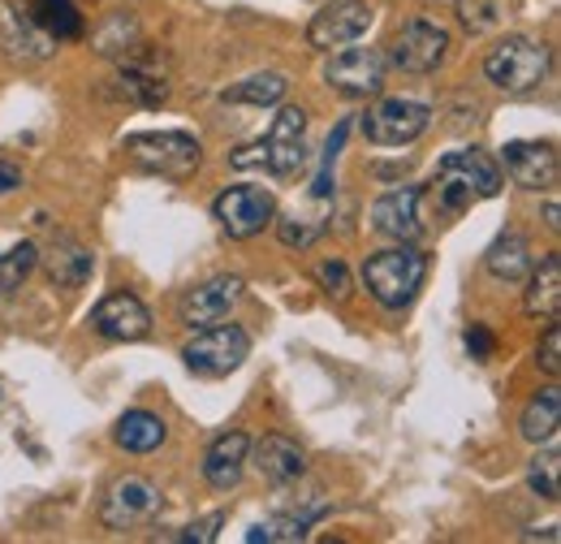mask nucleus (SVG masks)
Instances as JSON below:
<instances>
[{
    "mask_svg": "<svg viewBox=\"0 0 561 544\" xmlns=\"http://www.w3.org/2000/svg\"><path fill=\"white\" fill-rule=\"evenodd\" d=\"M91 329L108 341H139V338H147V329H151V316H147V307H142L135 294L117 290V294H108V298L95 303Z\"/></svg>",
    "mask_w": 561,
    "mask_h": 544,
    "instance_id": "nucleus-14",
    "label": "nucleus"
},
{
    "mask_svg": "<svg viewBox=\"0 0 561 544\" xmlns=\"http://www.w3.org/2000/svg\"><path fill=\"white\" fill-rule=\"evenodd\" d=\"M247 458H251V441H247V432H225V437H216V441L208 445L204 476H208L211 488L229 492V488H238Z\"/></svg>",
    "mask_w": 561,
    "mask_h": 544,
    "instance_id": "nucleus-17",
    "label": "nucleus"
},
{
    "mask_svg": "<svg viewBox=\"0 0 561 544\" xmlns=\"http://www.w3.org/2000/svg\"><path fill=\"white\" fill-rule=\"evenodd\" d=\"M160 510H164L160 488L142 476H126L108 488V497H104V506H100V523L113 528V532H126V528L151 523Z\"/></svg>",
    "mask_w": 561,
    "mask_h": 544,
    "instance_id": "nucleus-8",
    "label": "nucleus"
},
{
    "mask_svg": "<svg viewBox=\"0 0 561 544\" xmlns=\"http://www.w3.org/2000/svg\"><path fill=\"white\" fill-rule=\"evenodd\" d=\"M423 276H427V256L411 242H398L389 251H376L363 264V285L380 307H407L420 294Z\"/></svg>",
    "mask_w": 561,
    "mask_h": 544,
    "instance_id": "nucleus-3",
    "label": "nucleus"
},
{
    "mask_svg": "<svg viewBox=\"0 0 561 544\" xmlns=\"http://www.w3.org/2000/svg\"><path fill=\"white\" fill-rule=\"evenodd\" d=\"M277 238L285 247H311L320 238V225H307V220H280Z\"/></svg>",
    "mask_w": 561,
    "mask_h": 544,
    "instance_id": "nucleus-34",
    "label": "nucleus"
},
{
    "mask_svg": "<svg viewBox=\"0 0 561 544\" xmlns=\"http://www.w3.org/2000/svg\"><path fill=\"white\" fill-rule=\"evenodd\" d=\"M26 13H31L35 26H44L53 39H78V35H82V13L73 9V0H31Z\"/></svg>",
    "mask_w": 561,
    "mask_h": 544,
    "instance_id": "nucleus-25",
    "label": "nucleus"
},
{
    "mask_svg": "<svg viewBox=\"0 0 561 544\" xmlns=\"http://www.w3.org/2000/svg\"><path fill=\"white\" fill-rule=\"evenodd\" d=\"M211 216L220 220V229L229 238H255L277 216V200L264 186H229L225 195H216Z\"/></svg>",
    "mask_w": 561,
    "mask_h": 544,
    "instance_id": "nucleus-9",
    "label": "nucleus"
},
{
    "mask_svg": "<svg viewBox=\"0 0 561 544\" xmlns=\"http://www.w3.org/2000/svg\"><path fill=\"white\" fill-rule=\"evenodd\" d=\"M247 354H251V338H247V329H238V325H208V329H195V338L186 341V350H182V359H186V367L195 372V376H229V372H238L242 363H247Z\"/></svg>",
    "mask_w": 561,
    "mask_h": 544,
    "instance_id": "nucleus-6",
    "label": "nucleus"
},
{
    "mask_svg": "<svg viewBox=\"0 0 561 544\" xmlns=\"http://www.w3.org/2000/svg\"><path fill=\"white\" fill-rule=\"evenodd\" d=\"M39 260H44L48 281L61 285V290H78V285H87V276H91V251H87L78 238H66V234L53 238Z\"/></svg>",
    "mask_w": 561,
    "mask_h": 544,
    "instance_id": "nucleus-19",
    "label": "nucleus"
},
{
    "mask_svg": "<svg viewBox=\"0 0 561 544\" xmlns=\"http://www.w3.org/2000/svg\"><path fill=\"white\" fill-rule=\"evenodd\" d=\"M458 18L471 31H492L496 26V4L492 0H458Z\"/></svg>",
    "mask_w": 561,
    "mask_h": 544,
    "instance_id": "nucleus-31",
    "label": "nucleus"
},
{
    "mask_svg": "<svg viewBox=\"0 0 561 544\" xmlns=\"http://www.w3.org/2000/svg\"><path fill=\"white\" fill-rule=\"evenodd\" d=\"M255 467L268 484H289V479H298L307 472V458L289 437H264L255 445Z\"/></svg>",
    "mask_w": 561,
    "mask_h": 544,
    "instance_id": "nucleus-21",
    "label": "nucleus"
},
{
    "mask_svg": "<svg viewBox=\"0 0 561 544\" xmlns=\"http://www.w3.org/2000/svg\"><path fill=\"white\" fill-rule=\"evenodd\" d=\"M527 484L545 497V501H558L561 497V454L558 445H549V450H540L536 458H531V467H527Z\"/></svg>",
    "mask_w": 561,
    "mask_h": 544,
    "instance_id": "nucleus-30",
    "label": "nucleus"
},
{
    "mask_svg": "<svg viewBox=\"0 0 561 544\" xmlns=\"http://www.w3.org/2000/svg\"><path fill=\"white\" fill-rule=\"evenodd\" d=\"M302 135H307V113L302 109H280L273 131L260 138V143H247L229 156L233 169H268L273 178H289L307 165V147H302Z\"/></svg>",
    "mask_w": 561,
    "mask_h": 544,
    "instance_id": "nucleus-2",
    "label": "nucleus"
},
{
    "mask_svg": "<svg viewBox=\"0 0 561 544\" xmlns=\"http://www.w3.org/2000/svg\"><path fill=\"white\" fill-rule=\"evenodd\" d=\"M492 195H501V169L476 147L471 151H449L436 165L432 191H420V200L432 204L436 220H454L476 200H492Z\"/></svg>",
    "mask_w": 561,
    "mask_h": 544,
    "instance_id": "nucleus-1",
    "label": "nucleus"
},
{
    "mask_svg": "<svg viewBox=\"0 0 561 544\" xmlns=\"http://www.w3.org/2000/svg\"><path fill=\"white\" fill-rule=\"evenodd\" d=\"M307 528H311V523H302L298 514H273V519L255 523V528L247 532V541L251 544H298V541H307Z\"/></svg>",
    "mask_w": 561,
    "mask_h": 544,
    "instance_id": "nucleus-28",
    "label": "nucleus"
},
{
    "mask_svg": "<svg viewBox=\"0 0 561 544\" xmlns=\"http://www.w3.org/2000/svg\"><path fill=\"white\" fill-rule=\"evenodd\" d=\"M122 95H130L135 104H164L169 100V82L156 73V69H142V66H126L122 69Z\"/></svg>",
    "mask_w": 561,
    "mask_h": 544,
    "instance_id": "nucleus-27",
    "label": "nucleus"
},
{
    "mask_svg": "<svg viewBox=\"0 0 561 544\" xmlns=\"http://www.w3.org/2000/svg\"><path fill=\"white\" fill-rule=\"evenodd\" d=\"M492 345H496V341H492V333L484 325H471V329H467V350H471L476 359H489Z\"/></svg>",
    "mask_w": 561,
    "mask_h": 544,
    "instance_id": "nucleus-36",
    "label": "nucleus"
},
{
    "mask_svg": "<svg viewBox=\"0 0 561 544\" xmlns=\"http://www.w3.org/2000/svg\"><path fill=\"white\" fill-rule=\"evenodd\" d=\"M126 151H130V160H135L139 169H147V173H160V178H173V182L191 178V173L199 169V160H204L199 138L182 135V131L130 135V138H126Z\"/></svg>",
    "mask_w": 561,
    "mask_h": 544,
    "instance_id": "nucleus-5",
    "label": "nucleus"
},
{
    "mask_svg": "<svg viewBox=\"0 0 561 544\" xmlns=\"http://www.w3.org/2000/svg\"><path fill=\"white\" fill-rule=\"evenodd\" d=\"M324 78H329L333 91H342L351 100L380 95V87H385V53L380 48H346L324 66Z\"/></svg>",
    "mask_w": 561,
    "mask_h": 544,
    "instance_id": "nucleus-13",
    "label": "nucleus"
},
{
    "mask_svg": "<svg viewBox=\"0 0 561 544\" xmlns=\"http://www.w3.org/2000/svg\"><path fill=\"white\" fill-rule=\"evenodd\" d=\"M432 113L420 100H380L367 117H363V135L376 147H407L427 131Z\"/></svg>",
    "mask_w": 561,
    "mask_h": 544,
    "instance_id": "nucleus-10",
    "label": "nucleus"
},
{
    "mask_svg": "<svg viewBox=\"0 0 561 544\" xmlns=\"http://www.w3.org/2000/svg\"><path fill=\"white\" fill-rule=\"evenodd\" d=\"M445 57H449V35H445V26L423 22V18L407 22V26L393 35V44H389V61L402 69V73H432Z\"/></svg>",
    "mask_w": 561,
    "mask_h": 544,
    "instance_id": "nucleus-11",
    "label": "nucleus"
},
{
    "mask_svg": "<svg viewBox=\"0 0 561 544\" xmlns=\"http://www.w3.org/2000/svg\"><path fill=\"white\" fill-rule=\"evenodd\" d=\"M536 363L558 381L561 376V329H558V320L545 329V338H540V350H536Z\"/></svg>",
    "mask_w": 561,
    "mask_h": 544,
    "instance_id": "nucleus-32",
    "label": "nucleus"
},
{
    "mask_svg": "<svg viewBox=\"0 0 561 544\" xmlns=\"http://www.w3.org/2000/svg\"><path fill=\"white\" fill-rule=\"evenodd\" d=\"M561 428V394L558 389H545L540 398H531L527 410H523V423L518 432L531 441V445H549Z\"/></svg>",
    "mask_w": 561,
    "mask_h": 544,
    "instance_id": "nucleus-24",
    "label": "nucleus"
},
{
    "mask_svg": "<svg viewBox=\"0 0 561 544\" xmlns=\"http://www.w3.org/2000/svg\"><path fill=\"white\" fill-rule=\"evenodd\" d=\"M484 73L496 91L527 95L549 78V48L540 39H527V35H505L484 57Z\"/></svg>",
    "mask_w": 561,
    "mask_h": 544,
    "instance_id": "nucleus-4",
    "label": "nucleus"
},
{
    "mask_svg": "<svg viewBox=\"0 0 561 544\" xmlns=\"http://www.w3.org/2000/svg\"><path fill=\"white\" fill-rule=\"evenodd\" d=\"M39 264V251L31 242H18L9 251H0V294H13L22 290V281L31 276V269Z\"/></svg>",
    "mask_w": 561,
    "mask_h": 544,
    "instance_id": "nucleus-29",
    "label": "nucleus"
},
{
    "mask_svg": "<svg viewBox=\"0 0 561 544\" xmlns=\"http://www.w3.org/2000/svg\"><path fill=\"white\" fill-rule=\"evenodd\" d=\"M4 48H9L13 57H22V61H44V57H53L57 39H53L44 26H35L31 13L9 9V13H4Z\"/></svg>",
    "mask_w": 561,
    "mask_h": 544,
    "instance_id": "nucleus-20",
    "label": "nucleus"
},
{
    "mask_svg": "<svg viewBox=\"0 0 561 544\" xmlns=\"http://www.w3.org/2000/svg\"><path fill=\"white\" fill-rule=\"evenodd\" d=\"M113 437H117V445H122V450H130V454H151V450H160V445H164L169 428H164V419H160V415H151V410H126V415L117 419Z\"/></svg>",
    "mask_w": 561,
    "mask_h": 544,
    "instance_id": "nucleus-22",
    "label": "nucleus"
},
{
    "mask_svg": "<svg viewBox=\"0 0 561 544\" xmlns=\"http://www.w3.org/2000/svg\"><path fill=\"white\" fill-rule=\"evenodd\" d=\"M371 229L393 238V242H411L420 238L423 229V216H420V191L415 186H398L389 195H380L371 204Z\"/></svg>",
    "mask_w": 561,
    "mask_h": 544,
    "instance_id": "nucleus-16",
    "label": "nucleus"
},
{
    "mask_svg": "<svg viewBox=\"0 0 561 544\" xmlns=\"http://www.w3.org/2000/svg\"><path fill=\"white\" fill-rule=\"evenodd\" d=\"M376 22V9L367 0H333L324 4L311 26H307V44L320 48V53H333V48H346V44H358L367 35V26Z\"/></svg>",
    "mask_w": 561,
    "mask_h": 544,
    "instance_id": "nucleus-7",
    "label": "nucleus"
},
{
    "mask_svg": "<svg viewBox=\"0 0 561 544\" xmlns=\"http://www.w3.org/2000/svg\"><path fill=\"white\" fill-rule=\"evenodd\" d=\"M484 264H489V272L496 281H523L531 272V242L523 234H501L489 247Z\"/></svg>",
    "mask_w": 561,
    "mask_h": 544,
    "instance_id": "nucleus-23",
    "label": "nucleus"
},
{
    "mask_svg": "<svg viewBox=\"0 0 561 544\" xmlns=\"http://www.w3.org/2000/svg\"><path fill=\"white\" fill-rule=\"evenodd\" d=\"M238 298H242V276H211L182 298V325L186 329H208V325L225 320L233 311Z\"/></svg>",
    "mask_w": 561,
    "mask_h": 544,
    "instance_id": "nucleus-15",
    "label": "nucleus"
},
{
    "mask_svg": "<svg viewBox=\"0 0 561 544\" xmlns=\"http://www.w3.org/2000/svg\"><path fill=\"white\" fill-rule=\"evenodd\" d=\"M527 316L553 325L561 316V256H545L540 264H531V281H527V298H523Z\"/></svg>",
    "mask_w": 561,
    "mask_h": 544,
    "instance_id": "nucleus-18",
    "label": "nucleus"
},
{
    "mask_svg": "<svg viewBox=\"0 0 561 544\" xmlns=\"http://www.w3.org/2000/svg\"><path fill=\"white\" fill-rule=\"evenodd\" d=\"M545 220H549V229H561V207L558 204L545 207Z\"/></svg>",
    "mask_w": 561,
    "mask_h": 544,
    "instance_id": "nucleus-38",
    "label": "nucleus"
},
{
    "mask_svg": "<svg viewBox=\"0 0 561 544\" xmlns=\"http://www.w3.org/2000/svg\"><path fill=\"white\" fill-rule=\"evenodd\" d=\"M285 87H289L285 73H273V69H268V73H251V78L225 87L220 100H225V104H260V109H264V104H277L280 95H285Z\"/></svg>",
    "mask_w": 561,
    "mask_h": 544,
    "instance_id": "nucleus-26",
    "label": "nucleus"
},
{
    "mask_svg": "<svg viewBox=\"0 0 561 544\" xmlns=\"http://www.w3.org/2000/svg\"><path fill=\"white\" fill-rule=\"evenodd\" d=\"M316 276H320V285H324L333 298H346V294H351V272H346L342 260H324V264L316 269Z\"/></svg>",
    "mask_w": 561,
    "mask_h": 544,
    "instance_id": "nucleus-33",
    "label": "nucleus"
},
{
    "mask_svg": "<svg viewBox=\"0 0 561 544\" xmlns=\"http://www.w3.org/2000/svg\"><path fill=\"white\" fill-rule=\"evenodd\" d=\"M505 173L527 191H553L558 186V147L549 138H514L501 147Z\"/></svg>",
    "mask_w": 561,
    "mask_h": 544,
    "instance_id": "nucleus-12",
    "label": "nucleus"
},
{
    "mask_svg": "<svg viewBox=\"0 0 561 544\" xmlns=\"http://www.w3.org/2000/svg\"><path fill=\"white\" fill-rule=\"evenodd\" d=\"M18 186H22L18 169H4V165H0V195H4V191H18Z\"/></svg>",
    "mask_w": 561,
    "mask_h": 544,
    "instance_id": "nucleus-37",
    "label": "nucleus"
},
{
    "mask_svg": "<svg viewBox=\"0 0 561 544\" xmlns=\"http://www.w3.org/2000/svg\"><path fill=\"white\" fill-rule=\"evenodd\" d=\"M220 523H225V514L216 510V514H208V519H199V523H191V528L182 532V541H191V544H208V541H216V532H220Z\"/></svg>",
    "mask_w": 561,
    "mask_h": 544,
    "instance_id": "nucleus-35",
    "label": "nucleus"
}]
</instances>
